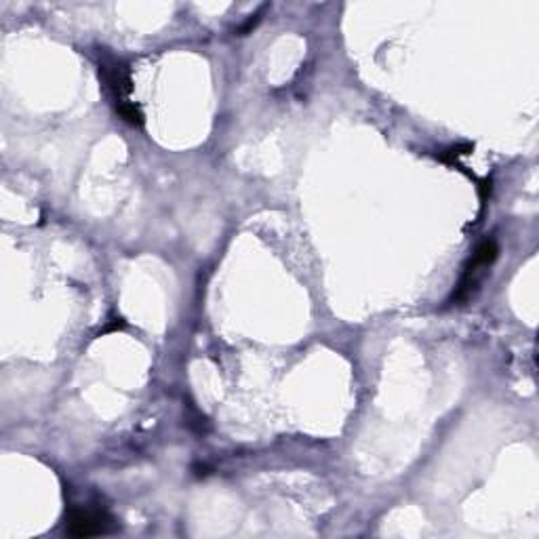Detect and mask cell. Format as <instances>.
Masks as SVG:
<instances>
[{"label":"cell","mask_w":539,"mask_h":539,"mask_svg":"<svg viewBox=\"0 0 539 539\" xmlns=\"http://www.w3.org/2000/svg\"><path fill=\"white\" fill-rule=\"evenodd\" d=\"M497 253H499V247H497L495 238H485V241L476 247L470 264L464 270L462 281H459V285L451 297V302H464V299L470 297V293L476 289V285L481 283L483 272L497 259Z\"/></svg>","instance_id":"2"},{"label":"cell","mask_w":539,"mask_h":539,"mask_svg":"<svg viewBox=\"0 0 539 539\" xmlns=\"http://www.w3.org/2000/svg\"><path fill=\"white\" fill-rule=\"evenodd\" d=\"M99 72L104 74V81L114 95L116 112L131 125H137V127L144 125V114L139 112V108L131 102L133 85H131L129 70L121 62H116V59H110V62L99 64Z\"/></svg>","instance_id":"1"},{"label":"cell","mask_w":539,"mask_h":539,"mask_svg":"<svg viewBox=\"0 0 539 539\" xmlns=\"http://www.w3.org/2000/svg\"><path fill=\"white\" fill-rule=\"evenodd\" d=\"M112 518L104 510L74 508L68 514V533L74 537H91L108 533Z\"/></svg>","instance_id":"3"}]
</instances>
